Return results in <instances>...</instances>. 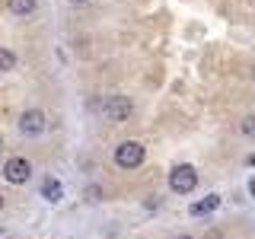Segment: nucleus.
<instances>
[{"instance_id": "obj_1", "label": "nucleus", "mask_w": 255, "mask_h": 239, "mask_svg": "<svg viewBox=\"0 0 255 239\" xmlns=\"http://www.w3.org/2000/svg\"><path fill=\"white\" fill-rule=\"evenodd\" d=\"M195 185H198L195 166L179 163V166H172V169H169V188L175 191V195H188V191H195Z\"/></svg>"}, {"instance_id": "obj_2", "label": "nucleus", "mask_w": 255, "mask_h": 239, "mask_svg": "<svg viewBox=\"0 0 255 239\" xmlns=\"http://www.w3.org/2000/svg\"><path fill=\"white\" fill-rule=\"evenodd\" d=\"M143 156H147V150H143L140 140H125L115 147V163L122 166V169H137L143 163Z\"/></svg>"}, {"instance_id": "obj_3", "label": "nucleus", "mask_w": 255, "mask_h": 239, "mask_svg": "<svg viewBox=\"0 0 255 239\" xmlns=\"http://www.w3.org/2000/svg\"><path fill=\"white\" fill-rule=\"evenodd\" d=\"M131 112H134V106L128 96H106V102H102V115L109 121H128Z\"/></svg>"}, {"instance_id": "obj_4", "label": "nucleus", "mask_w": 255, "mask_h": 239, "mask_svg": "<svg viewBox=\"0 0 255 239\" xmlns=\"http://www.w3.org/2000/svg\"><path fill=\"white\" fill-rule=\"evenodd\" d=\"M3 179L10 182V185H26V182L32 179V163L22 156H10L3 166Z\"/></svg>"}, {"instance_id": "obj_5", "label": "nucleus", "mask_w": 255, "mask_h": 239, "mask_svg": "<svg viewBox=\"0 0 255 239\" xmlns=\"http://www.w3.org/2000/svg\"><path fill=\"white\" fill-rule=\"evenodd\" d=\"M19 131L26 134V137H38V134L45 131V112L42 109H26L19 115Z\"/></svg>"}, {"instance_id": "obj_6", "label": "nucleus", "mask_w": 255, "mask_h": 239, "mask_svg": "<svg viewBox=\"0 0 255 239\" xmlns=\"http://www.w3.org/2000/svg\"><path fill=\"white\" fill-rule=\"evenodd\" d=\"M217 207H220V195H204L201 201H195L188 207V214H191V217H207V214L217 211Z\"/></svg>"}, {"instance_id": "obj_7", "label": "nucleus", "mask_w": 255, "mask_h": 239, "mask_svg": "<svg viewBox=\"0 0 255 239\" xmlns=\"http://www.w3.org/2000/svg\"><path fill=\"white\" fill-rule=\"evenodd\" d=\"M42 198H45V201H51V204H58L61 198H64L61 182H58V179H45V182H42Z\"/></svg>"}, {"instance_id": "obj_8", "label": "nucleus", "mask_w": 255, "mask_h": 239, "mask_svg": "<svg viewBox=\"0 0 255 239\" xmlns=\"http://www.w3.org/2000/svg\"><path fill=\"white\" fill-rule=\"evenodd\" d=\"M13 16H32L35 13V0H6Z\"/></svg>"}, {"instance_id": "obj_9", "label": "nucleus", "mask_w": 255, "mask_h": 239, "mask_svg": "<svg viewBox=\"0 0 255 239\" xmlns=\"http://www.w3.org/2000/svg\"><path fill=\"white\" fill-rule=\"evenodd\" d=\"M16 67V54L10 51V48H0V74H6V70Z\"/></svg>"}, {"instance_id": "obj_10", "label": "nucleus", "mask_w": 255, "mask_h": 239, "mask_svg": "<svg viewBox=\"0 0 255 239\" xmlns=\"http://www.w3.org/2000/svg\"><path fill=\"white\" fill-rule=\"evenodd\" d=\"M239 131H243L246 137H255V115H246L243 124H239Z\"/></svg>"}, {"instance_id": "obj_11", "label": "nucleus", "mask_w": 255, "mask_h": 239, "mask_svg": "<svg viewBox=\"0 0 255 239\" xmlns=\"http://www.w3.org/2000/svg\"><path fill=\"white\" fill-rule=\"evenodd\" d=\"M86 201H99V188H96V185L86 188Z\"/></svg>"}, {"instance_id": "obj_12", "label": "nucleus", "mask_w": 255, "mask_h": 239, "mask_svg": "<svg viewBox=\"0 0 255 239\" xmlns=\"http://www.w3.org/2000/svg\"><path fill=\"white\" fill-rule=\"evenodd\" d=\"M249 188H252V195H255V179H252V182H249Z\"/></svg>"}, {"instance_id": "obj_13", "label": "nucleus", "mask_w": 255, "mask_h": 239, "mask_svg": "<svg viewBox=\"0 0 255 239\" xmlns=\"http://www.w3.org/2000/svg\"><path fill=\"white\" fill-rule=\"evenodd\" d=\"M175 239H195V236H175Z\"/></svg>"}, {"instance_id": "obj_14", "label": "nucleus", "mask_w": 255, "mask_h": 239, "mask_svg": "<svg viewBox=\"0 0 255 239\" xmlns=\"http://www.w3.org/2000/svg\"><path fill=\"white\" fill-rule=\"evenodd\" d=\"M0 211H3V195H0Z\"/></svg>"}, {"instance_id": "obj_15", "label": "nucleus", "mask_w": 255, "mask_h": 239, "mask_svg": "<svg viewBox=\"0 0 255 239\" xmlns=\"http://www.w3.org/2000/svg\"><path fill=\"white\" fill-rule=\"evenodd\" d=\"M70 3H86V0H70Z\"/></svg>"}, {"instance_id": "obj_16", "label": "nucleus", "mask_w": 255, "mask_h": 239, "mask_svg": "<svg viewBox=\"0 0 255 239\" xmlns=\"http://www.w3.org/2000/svg\"><path fill=\"white\" fill-rule=\"evenodd\" d=\"M0 150H3V137H0Z\"/></svg>"}, {"instance_id": "obj_17", "label": "nucleus", "mask_w": 255, "mask_h": 239, "mask_svg": "<svg viewBox=\"0 0 255 239\" xmlns=\"http://www.w3.org/2000/svg\"><path fill=\"white\" fill-rule=\"evenodd\" d=\"M252 77H255V67H252Z\"/></svg>"}]
</instances>
